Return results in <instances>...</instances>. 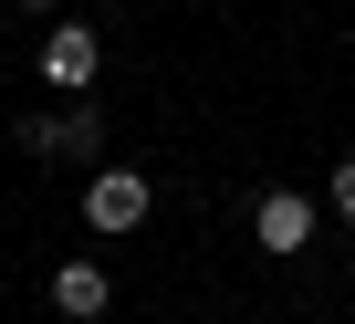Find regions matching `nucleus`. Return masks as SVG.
<instances>
[{
    "instance_id": "obj_1",
    "label": "nucleus",
    "mask_w": 355,
    "mask_h": 324,
    "mask_svg": "<svg viewBox=\"0 0 355 324\" xmlns=\"http://www.w3.org/2000/svg\"><path fill=\"white\" fill-rule=\"evenodd\" d=\"M146 210H157V178L146 168H94L84 178V220L115 241V230H146Z\"/></svg>"
},
{
    "instance_id": "obj_2",
    "label": "nucleus",
    "mask_w": 355,
    "mask_h": 324,
    "mask_svg": "<svg viewBox=\"0 0 355 324\" xmlns=\"http://www.w3.org/2000/svg\"><path fill=\"white\" fill-rule=\"evenodd\" d=\"M21 146H32V157H63V168H94V157H105V115H94V105L21 115Z\"/></svg>"
},
{
    "instance_id": "obj_3",
    "label": "nucleus",
    "mask_w": 355,
    "mask_h": 324,
    "mask_svg": "<svg viewBox=\"0 0 355 324\" xmlns=\"http://www.w3.org/2000/svg\"><path fill=\"white\" fill-rule=\"evenodd\" d=\"M94 74H105V42L84 22H42V84L53 94H94Z\"/></svg>"
},
{
    "instance_id": "obj_4",
    "label": "nucleus",
    "mask_w": 355,
    "mask_h": 324,
    "mask_svg": "<svg viewBox=\"0 0 355 324\" xmlns=\"http://www.w3.org/2000/svg\"><path fill=\"white\" fill-rule=\"evenodd\" d=\"M251 241L282 251V262L313 251V199H303V189H261V199H251Z\"/></svg>"
},
{
    "instance_id": "obj_5",
    "label": "nucleus",
    "mask_w": 355,
    "mask_h": 324,
    "mask_svg": "<svg viewBox=\"0 0 355 324\" xmlns=\"http://www.w3.org/2000/svg\"><path fill=\"white\" fill-rule=\"evenodd\" d=\"M105 303H115L105 262H84V251H73V262H53V314H63V324H94Z\"/></svg>"
},
{
    "instance_id": "obj_6",
    "label": "nucleus",
    "mask_w": 355,
    "mask_h": 324,
    "mask_svg": "<svg viewBox=\"0 0 355 324\" xmlns=\"http://www.w3.org/2000/svg\"><path fill=\"white\" fill-rule=\"evenodd\" d=\"M324 199H334V220H355V157H334V178H324Z\"/></svg>"
},
{
    "instance_id": "obj_7",
    "label": "nucleus",
    "mask_w": 355,
    "mask_h": 324,
    "mask_svg": "<svg viewBox=\"0 0 355 324\" xmlns=\"http://www.w3.org/2000/svg\"><path fill=\"white\" fill-rule=\"evenodd\" d=\"M21 11H32V22H63V0H21Z\"/></svg>"
}]
</instances>
